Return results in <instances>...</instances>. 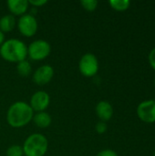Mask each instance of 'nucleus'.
Returning a JSON list of instances; mask_svg holds the SVG:
<instances>
[{
    "label": "nucleus",
    "mask_w": 155,
    "mask_h": 156,
    "mask_svg": "<svg viewBox=\"0 0 155 156\" xmlns=\"http://www.w3.org/2000/svg\"><path fill=\"white\" fill-rule=\"evenodd\" d=\"M34 116V111L25 101L13 103L6 113V121L13 128H21L28 124Z\"/></svg>",
    "instance_id": "f257e3e1"
},
{
    "label": "nucleus",
    "mask_w": 155,
    "mask_h": 156,
    "mask_svg": "<svg viewBox=\"0 0 155 156\" xmlns=\"http://www.w3.org/2000/svg\"><path fill=\"white\" fill-rule=\"evenodd\" d=\"M1 57L9 62H20L27 56V47L26 44L16 38H10L0 46Z\"/></svg>",
    "instance_id": "f03ea898"
},
{
    "label": "nucleus",
    "mask_w": 155,
    "mask_h": 156,
    "mask_svg": "<svg viewBox=\"0 0 155 156\" xmlns=\"http://www.w3.org/2000/svg\"><path fill=\"white\" fill-rule=\"evenodd\" d=\"M48 147V143L43 134L33 133L29 135L23 145V152L26 156H44Z\"/></svg>",
    "instance_id": "7ed1b4c3"
},
{
    "label": "nucleus",
    "mask_w": 155,
    "mask_h": 156,
    "mask_svg": "<svg viewBox=\"0 0 155 156\" xmlns=\"http://www.w3.org/2000/svg\"><path fill=\"white\" fill-rule=\"evenodd\" d=\"M51 51L50 44L44 39H37L33 41L27 48V55L33 60L45 59Z\"/></svg>",
    "instance_id": "20e7f679"
},
{
    "label": "nucleus",
    "mask_w": 155,
    "mask_h": 156,
    "mask_svg": "<svg viewBox=\"0 0 155 156\" xmlns=\"http://www.w3.org/2000/svg\"><path fill=\"white\" fill-rule=\"evenodd\" d=\"M79 69L85 77L90 78L95 76L99 70V61L97 57L92 53L84 54L79 59Z\"/></svg>",
    "instance_id": "39448f33"
},
{
    "label": "nucleus",
    "mask_w": 155,
    "mask_h": 156,
    "mask_svg": "<svg viewBox=\"0 0 155 156\" xmlns=\"http://www.w3.org/2000/svg\"><path fill=\"white\" fill-rule=\"evenodd\" d=\"M17 27L19 32L27 37L34 36L37 31V21L36 17L31 14H25L20 16L17 22Z\"/></svg>",
    "instance_id": "423d86ee"
},
{
    "label": "nucleus",
    "mask_w": 155,
    "mask_h": 156,
    "mask_svg": "<svg viewBox=\"0 0 155 156\" xmlns=\"http://www.w3.org/2000/svg\"><path fill=\"white\" fill-rule=\"evenodd\" d=\"M139 119L145 123L155 122V100H147L142 101L136 110Z\"/></svg>",
    "instance_id": "0eeeda50"
},
{
    "label": "nucleus",
    "mask_w": 155,
    "mask_h": 156,
    "mask_svg": "<svg viewBox=\"0 0 155 156\" xmlns=\"http://www.w3.org/2000/svg\"><path fill=\"white\" fill-rule=\"evenodd\" d=\"M50 101V97L48 92L44 90H38L35 92L30 99V107L33 111L39 112H45V110L48 107Z\"/></svg>",
    "instance_id": "6e6552de"
},
{
    "label": "nucleus",
    "mask_w": 155,
    "mask_h": 156,
    "mask_svg": "<svg viewBox=\"0 0 155 156\" xmlns=\"http://www.w3.org/2000/svg\"><path fill=\"white\" fill-rule=\"evenodd\" d=\"M54 76V69L49 65L39 67L33 74V80L37 85L48 84Z\"/></svg>",
    "instance_id": "1a4fd4ad"
},
{
    "label": "nucleus",
    "mask_w": 155,
    "mask_h": 156,
    "mask_svg": "<svg viewBox=\"0 0 155 156\" xmlns=\"http://www.w3.org/2000/svg\"><path fill=\"white\" fill-rule=\"evenodd\" d=\"M96 113L101 122H108L113 115V108L107 101H100L96 106Z\"/></svg>",
    "instance_id": "9d476101"
},
{
    "label": "nucleus",
    "mask_w": 155,
    "mask_h": 156,
    "mask_svg": "<svg viewBox=\"0 0 155 156\" xmlns=\"http://www.w3.org/2000/svg\"><path fill=\"white\" fill-rule=\"evenodd\" d=\"M10 12L16 16H23L28 8V1L26 0H8L6 2Z\"/></svg>",
    "instance_id": "9b49d317"
},
{
    "label": "nucleus",
    "mask_w": 155,
    "mask_h": 156,
    "mask_svg": "<svg viewBox=\"0 0 155 156\" xmlns=\"http://www.w3.org/2000/svg\"><path fill=\"white\" fill-rule=\"evenodd\" d=\"M34 121V123L39 127V128H47L48 127L51 122H52V118L51 116L46 112H37L34 116H33V119Z\"/></svg>",
    "instance_id": "f8f14e48"
},
{
    "label": "nucleus",
    "mask_w": 155,
    "mask_h": 156,
    "mask_svg": "<svg viewBox=\"0 0 155 156\" xmlns=\"http://www.w3.org/2000/svg\"><path fill=\"white\" fill-rule=\"evenodd\" d=\"M16 27V18L13 15H5L0 18V30L4 32H10Z\"/></svg>",
    "instance_id": "ddd939ff"
},
{
    "label": "nucleus",
    "mask_w": 155,
    "mask_h": 156,
    "mask_svg": "<svg viewBox=\"0 0 155 156\" xmlns=\"http://www.w3.org/2000/svg\"><path fill=\"white\" fill-rule=\"evenodd\" d=\"M111 7L116 11L122 12L129 9L131 5V1L129 0H111L109 1Z\"/></svg>",
    "instance_id": "4468645a"
},
{
    "label": "nucleus",
    "mask_w": 155,
    "mask_h": 156,
    "mask_svg": "<svg viewBox=\"0 0 155 156\" xmlns=\"http://www.w3.org/2000/svg\"><path fill=\"white\" fill-rule=\"evenodd\" d=\"M16 70L18 72V74L22 77H26L28 76L30 73H31V65L30 63L25 59V60H22L20 62L17 63V66H16Z\"/></svg>",
    "instance_id": "2eb2a0df"
},
{
    "label": "nucleus",
    "mask_w": 155,
    "mask_h": 156,
    "mask_svg": "<svg viewBox=\"0 0 155 156\" xmlns=\"http://www.w3.org/2000/svg\"><path fill=\"white\" fill-rule=\"evenodd\" d=\"M23 148L18 144H13L6 150V156H23Z\"/></svg>",
    "instance_id": "dca6fc26"
},
{
    "label": "nucleus",
    "mask_w": 155,
    "mask_h": 156,
    "mask_svg": "<svg viewBox=\"0 0 155 156\" xmlns=\"http://www.w3.org/2000/svg\"><path fill=\"white\" fill-rule=\"evenodd\" d=\"M80 5L83 6V8L87 11H94L98 6V1L96 0H82L80 1Z\"/></svg>",
    "instance_id": "f3484780"
},
{
    "label": "nucleus",
    "mask_w": 155,
    "mask_h": 156,
    "mask_svg": "<svg viewBox=\"0 0 155 156\" xmlns=\"http://www.w3.org/2000/svg\"><path fill=\"white\" fill-rule=\"evenodd\" d=\"M107 129H108L107 124H106V122H101V121H100V122H98L97 125H96V131H97V133H100V134L104 133L107 131Z\"/></svg>",
    "instance_id": "a211bd4d"
},
{
    "label": "nucleus",
    "mask_w": 155,
    "mask_h": 156,
    "mask_svg": "<svg viewBox=\"0 0 155 156\" xmlns=\"http://www.w3.org/2000/svg\"><path fill=\"white\" fill-rule=\"evenodd\" d=\"M96 156H118V154L111 149H106V150H102L100 152H99Z\"/></svg>",
    "instance_id": "6ab92c4d"
},
{
    "label": "nucleus",
    "mask_w": 155,
    "mask_h": 156,
    "mask_svg": "<svg viewBox=\"0 0 155 156\" xmlns=\"http://www.w3.org/2000/svg\"><path fill=\"white\" fill-rule=\"evenodd\" d=\"M148 61H149L150 66L155 70V48H153L150 51L149 56H148Z\"/></svg>",
    "instance_id": "aec40b11"
},
{
    "label": "nucleus",
    "mask_w": 155,
    "mask_h": 156,
    "mask_svg": "<svg viewBox=\"0 0 155 156\" xmlns=\"http://www.w3.org/2000/svg\"><path fill=\"white\" fill-rule=\"evenodd\" d=\"M48 3L47 0H30L28 1V4L29 5H32L34 6H42L44 5H46Z\"/></svg>",
    "instance_id": "412c9836"
},
{
    "label": "nucleus",
    "mask_w": 155,
    "mask_h": 156,
    "mask_svg": "<svg viewBox=\"0 0 155 156\" xmlns=\"http://www.w3.org/2000/svg\"><path fill=\"white\" fill-rule=\"evenodd\" d=\"M5 42V35L4 33L0 30V46Z\"/></svg>",
    "instance_id": "4be33fe9"
},
{
    "label": "nucleus",
    "mask_w": 155,
    "mask_h": 156,
    "mask_svg": "<svg viewBox=\"0 0 155 156\" xmlns=\"http://www.w3.org/2000/svg\"><path fill=\"white\" fill-rule=\"evenodd\" d=\"M153 156H155V151H154V153H153Z\"/></svg>",
    "instance_id": "5701e85b"
},
{
    "label": "nucleus",
    "mask_w": 155,
    "mask_h": 156,
    "mask_svg": "<svg viewBox=\"0 0 155 156\" xmlns=\"http://www.w3.org/2000/svg\"><path fill=\"white\" fill-rule=\"evenodd\" d=\"M154 86H155V78H154Z\"/></svg>",
    "instance_id": "b1692460"
},
{
    "label": "nucleus",
    "mask_w": 155,
    "mask_h": 156,
    "mask_svg": "<svg viewBox=\"0 0 155 156\" xmlns=\"http://www.w3.org/2000/svg\"><path fill=\"white\" fill-rule=\"evenodd\" d=\"M0 128H1V125H0Z\"/></svg>",
    "instance_id": "393cba45"
}]
</instances>
